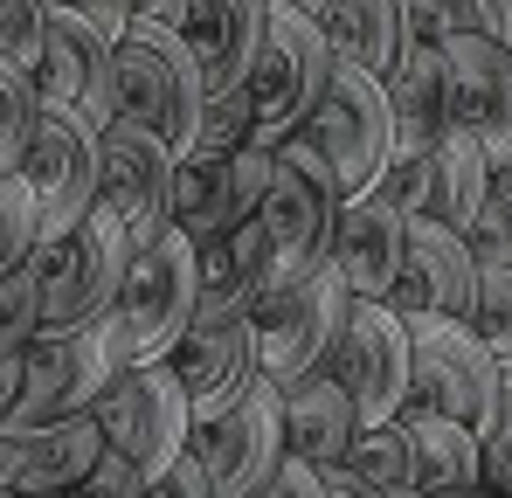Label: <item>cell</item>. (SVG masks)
<instances>
[{
	"label": "cell",
	"mask_w": 512,
	"mask_h": 498,
	"mask_svg": "<svg viewBox=\"0 0 512 498\" xmlns=\"http://www.w3.org/2000/svg\"><path fill=\"white\" fill-rule=\"evenodd\" d=\"M187 326H194V243L167 222L153 243L125 256L118 298L104 312V346L118 367H146V360H167Z\"/></svg>",
	"instance_id": "obj_2"
},
{
	"label": "cell",
	"mask_w": 512,
	"mask_h": 498,
	"mask_svg": "<svg viewBox=\"0 0 512 498\" xmlns=\"http://www.w3.org/2000/svg\"><path fill=\"white\" fill-rule=\"evenodd\" d=\"M443 70H450V125H464L492 166L512 160V42L499 35H443Z\"/></svg>",
	"instance_id": "obj_17"
},
{
	"label": "cell",
	"mask_w": 512,
	"mask_h": 498,
	"mask_svg": "<svg viewBox=\"0 0 512 498\" xmlns=\"http://www.w3.org/2000/svg\"><path fill=\"white\" fill-rule=\"evenodd\" d=\"M97 429H104V450H118L139 478L167 471L173 457L187 450V429H194V409L180 395L167 360H146V367H118L104 381V395L90 402Z\"/></svg>",
	"instance_id": "obj_9"
},
{
	"label": "cell",
	"mask_w": 512,
	"mask_h": 498,
	"mask_svg": "<svg viewBox=\"0 0 512 498\" xmlns=\"http://www.w3.org/2000/svg\"><path fill=\"white\" fill-rule=\"evenodd\" d=\"M35 332H42V291H35V263L21 256L0 277V353H21Z\"/></svg>",
	"instance_id": "obj_33"
},
{
	"label": "cell",
	"mask_w": 512,
	"mask_h": 498,
	"mask_svg": "<svg viewBox=\"0 0 512 498\" xmlns=\"http://www.w3.org/2000/svg\"><path fill=\"white\" fill-rule=\"evenodd\" d=\"M492 201H499V208L512 215V160H499V166H492Z\"/></svg>",
	"instance_id": "obj_46"
},
{
	"label": "cell",
	"mask_w": 512,
	"mask_h": 498,
	"mask_svg": "<svg viewBox=\"0 0 512 498\" xmlns=\"http://www.w3.org/2000/svg\"><path fill=\"white\" fill-rule=\"evenodd\" d=\"M35 118H42V97L28 77H0V180L21 173V153L35 139Z\"/></svg>",
	"instance_id": "obj_35"
},
{
	"label": "cell",
	"mask_w": 512,
	"mask_h": 498,
	"mask_svg": "<svg viewBox=\"0 0 512 498\" xmlns=\"http://www.w3.org/2000/svg\"><path fill=\"white\" fill-rule=\"evenodd\" d=\"M388 90V125H395V153H429L450 132V70L436 42H409L402 63L381 77Z\"/></svg>",
	"instance_id": "obj_24"
},
{
	"label": "cell",
	"mask_w": 512,
	"mask_h": 498,
	"mask_svg": "<svg viewBox=\"0 0 512 498\" xmlns=\"http://www.w3.org/2000/svg\"><path fill=\"white\" fill-rule=\"evenodd\" d=\"M111 42H118L111 28H97L90 14L49 0V14H42V56H35V77H28L35 97L84 111L90 125L104 132L111 125Z\"/></svg>",
	"instance_id": "obj_16"
},
{
	"label": "cell",
	"mask_w": 512,
	"mask_h": 498,
	"mask_svg": "<svg viewBox=\"0 0 512 498\" xmlns=\"http://www.w3.org/2000/svg\"><path fill=\"white\" fill-rule=\"evenodd\" d=\"M201 70L167 21H125V35L111 42V118L146 125L153 139H167L173 160H187L194 125H201Z\"/></svg>",
	"instance_id": "obj_1"
},
{
	"label": "cell",
	"mask_w": 512,
	"mask_h": 498,
	"mask_svg": "<svg viewBox=\"0 0 512 498\" xmlns=\"http://www.w3.org/2000/svg\"><path fill=\"white\" fill-rule=\"evenodd\" d=\"M499 353L471 332V319H409V402H423L436 415H457L464 429H492L499 415Z\"/></svg>",
	"instance_id": "obj_5"
},
{
	"label": "cell",
	"mask_w": 512,
	"mask_h": 498,
	"mask_svg": "<svg viewBox=\"0 0 512 498\" xmlns=\"http://www.w3.org/2000/svg\"><path fill=\"white\" fill-rule=\"evenodd\" d=\"M471 291H478V256L457 229L443 222H409V243H402V263H395V284H388V305L402 319H464L471 312Z\"/></svg>",
	"instance_id": "obj_19"
},
{
	"label": "cell",
	"mask_w": 512,
	"mask_h": 498,
	"mask_svg": "<svg viewBox=\"0 0 512 498\" xmlns=\"http://www.w3.org/2000/svg\"><path fill=\"white\" fill-rule=\"evenodd\" d=\"M319 478H326V498H374V492H360V485H346L340 471H319Z\"/></svg>",
	"instance_id": "obj_47"
},
{
	"label": "cell",
	"mask_w": 512,
	"mask_h": 498,
	"mask_svg": "<svg viewBox=\"0 0 512 498\" xmlns=\"http://www.w3.org/2000/svg\"><path fill=\"white\" fill-rule=\"evenodd\" d=\"M326 70H333V42H326V21L298 14V7H270L263 21V42H256V63L243 90H250V111H256V146L277 153L305 111L319 104L326 90Z\"/></svg>",
	"instance_id": "obj_4"
},
{
	"label": "cell",
	"mask_w": 512,
	"mask_h": 498,
	"mask_svg": "<svg viewBox=\"0 0 512 498\" xmlns=\"http://www.w3.org/2000/svg\"><path fill=\"white\" fill-rule=\"evenodd\" d=\"M125 14H132V21H167V28H180L187 0H125Z\"/></svg>",
	"instance_id": "obj_43"
},
{
	"label": "cell",
	"mask_w": 512,
	"mask_h": 498,
	"mask_svg": "<svg viewBox=\"0 0 512 498\" xmlns=\"http://www.w3.org/2000/svg\"><path fill=\"white\" fill-rule=\"evenodd\" d=\"M97 457H104V429H97V415H70V422H49V429H28V436H21L14 485H21V492L70 498L90 478Z\"/></svg>",
	"instance_id": "obj_28"
},
{
	"label": "cell",
	"mask_w": 512,
	"mask_h": 498,
	"mask_svg": "<svg viewBox=\"0 0 512 498\" xmlns=\"http://www.w3.org/2000/svg\"><path fill=\"white\" fill-rule=\"evenodd\" d=\"M35 236H42V222H35V194H28L21 173H7V180H0V277L35 249Z\"/></svg>",
	"instance_id": "obj_36"
},
{
	"label": "cell",
	"mask_w": 512,
	"mask_h": 498,
	"mask_svg": "<svg viewBox=\"0 0 512 498\" xmlns=\"http://www.w3.org/2000/svg\"><path fill=\"white\" fill-rule=\"evenodd\" d=\"M319 471H340L346 485H360V492H374V498L416 492L409 436H402L395 422H367V429H353V443H346V450L333 457V464H319Z\"/></svg>",
	"instance_id": "obj_29"
},
{
	"label": "cell",
	"mask_w": 512,
	"mask_h": 498,
	"mask_svg": "<svg viewBox=\"0 0 512 498\" xmlns=\"http://www.w3.org/2000/svg\"><path fill=\"white\" fill-rule=\"evenodd\" d=\"M360 415H353V395L326 367L284 381V457H305V464H333L346 443H353Z\"/></svg>",
	"instance_id": "obj_25"
},
{
	"label": "cell",
	"mask_w": 512,
	"mask_h": 498,
	"mask_svg": "<svg viewBox=\"0 0 512 498\" xmlns=\"http://www.w3.org/2000/svg\"><path fill=\"white\" fill-rule=\"evenodd\" d=\"M464 319L499 353V367H512V263H478V291H471Z\"/></svg>",
	"instance_id": "obj_31"
},
{
	"label": "cell",
	"mask_w": 512,
	"mask_h": 498,
	"mask_svg": "<svg viewBox=\"0 0 512 498\" xmlns=\"http://www.w3.org/2000/svg\"><path fill=\"white\" fill-rule=\"evenodd\" d=\"M450 498H499V492H485V485H478V492H450Z\"/></svg>",
	"instance_id": "obj_50"
},
{
	"label": "cell",
	"mask_w": 512,
	"mask_h": 498,
	"mask_svg": "<svg viewBox=\"0 0 512 498\" xmlns=\"http://www.w3.org/2000/svg\"><path fill=\"white\" fill-rule=\"evenodd\" d=\"M56 7H77V14H90V21H97V28H111V35H125V21H132V14H125V0H56Z\"/></svg>",
	"instance_id": "obj_42"
},
{
	"label": "cell",
	"mask_w": 512,
	"mask_h": 498,
	"mask_svg": "<svg viewBox=\"0 0 512 498\" xmlns=\"http://www.w3.org/2000/svg\"><path fill=\"white\" fill-rule=\"evenodd\" d=\"M270 166H277V153H263V146L173 160V229L187 243H208V236L250 222L263 187H270Z\"/></svg>",
	"instance_id": "obj_15"
},
{
	"label": "cell",
	"mask_w": 512,
	"mask_h": 498,
	"mask_svg": "<svg viewBox=\"0 0 512 498\" xmlns=\"http://www.w3.org/2000/svg\"><path fill=\"white\" fill-rule=\"evenodd\" d=\"M464 243H471V256H478V263H512V215L492 201V194H485V208L471 215Z\"/></svg>",
	"instance_id": "obj_38"
},
{
	"label": "cell",
	"mask_w": 512,
	"mask_h": 498,
	"mask_svg": "<svg viewBox=\"0 0 512 498\" xmlns=\"http://www.w3.org/2000/svg\"><path fill=\"white\" fill-rule=\"evenodd\" d=\"M340 180L333 166L319 160L298 132L277 146V166H270V187L256 201V222L277 249V284L284 277H305L312 263H326V243H333V215H340Z\"/></svg>",
	"instance_id": "obj_10"
},
{
	"label": "cell",
	"mask_w": 512,
	"mask_h": 498,
	"mask_svg": "<svg viewBox=\"0 0 512 498\" xmlns=\"http://www.w3.org/2000/svg\"><path fill=\"white\" fill-rule=\"evenodd\" d=\"M111 374H118V360L104 346V326H77V332L42 326L21 346V388H14V409L0 415V422L14 436H28V429L90 415V402L104 395Z\"/></svg>",
	"instance_id": "obj_6"
},
{
	"label": "cell",
	"mask_w": 512,
	"mask_h": 498,
	"mask_svg": "<svg viewBox=\"0 0 512 498\" xmlns=\"http://www.w3.org/2000/svg\"><path fill=\"white\" fill-rule=\"evenodd\" d=\"M277 284V249L263 236V222H236L208 243H194V319H229L250 312L256 291Z\"/></svg>",
	"instance_id": "obj_21"
},
{
	"label": "cell",
	"mask_w": 512,
	"mask_h": 498,
	"mask_svg": "<svg viewBox=\"0 0 512 498\" xmlns=\"http://www.w3.org/2000/svg\"><path fill=\"white\" fill-rule=\"evenodd\" d=\"M49 0H0V77H35Z\"/></svg>",
	"instance_id": "obj_34"
},
{
	"label": "cell",
	"mask_w": 512,
	"mask_h": 498,
	"mask_svg": "<svg viewBox=\"0 0 512 498\" xmlns=\"http://www.w3.org/2000/svg\"><path fill=\"white\" fill-rule=\"evenodd\" d=\"M0 498H56V492H21V485H7Z\"/></svg>",
	"instance_id": "obj_49"
},
{
	"label": "cell",
	"mask_w": 512,
	"mask_h": 498,
	"mask_svg": "<svg viewBox=\"0 0 512 498\" xmlns=\"http://www.w3.org/2000/svg\"><path fill=\"white\" fill-rule=\"evenodd\" d=\"M402 243H409V215L360 187V194H346L340 215H333L326 263L340 270V284L353 291V298H381V305H388V284H395Z\"/></svg>",
	"instance_id": "obj_20"
},
{
	"label": "cell",
	"mask_w": 512,
	"mask_h": 498,
	"mask_svg": "<svg viewBox=\"0 0 512 498\" xmlns=\"http://www.w3.org/2000/svg\"><path fill=\"white\" fill-rule=\"evenodd\" d=\"M346 305H353V291L340 284L333 263H312L305 277H284V284L256 291V305H250L256 374L284 388V381L326 367V353H333V339L346 326Z\"/></svg>",
	"instance_id": "obj_3"
},
{
	"label": "cell",
	"mask_w": 512,
	"mask_h": 498,
	"mask_svg": "<svg viewBox=\"0 0 512 498\" xmlns=\"http://www.w3.org/2000/svg\"><path fill=\"white\" fill-rule=\"evenodd\" d=\"M270 7H298V14H312V21H326V7H333V0H270Z\"/></svg>",
	"instance_id": "obj_48"
},
{
	"label": "cell",
	"mask_w": 512,
	"mask_h": 498,
	"mask_svg": "<svg viewBox=\"0 0 512 498\" xmlns=\"http://www.w3.org/2000/svg\"><path fill=\"white\" fill-rule=\"evenodd\" d=\"M485 194H492V153L464 132V125H450L436 146H429V194H423V222H443V229H471V215L485 208Z\"/></svg>",
	"instance_id": "obj_26"
},
{
	"label": "cell",
	"mask_w": 512,
	"mask_h": 498,
	"mask_svg": "<svg viewBox=\"0 0 512 498\" xmlns=\"http://www.w3.org/2000/svg\"><path fill=\"white\" fill-rule=\"evenodd\" d=\"M298 139L333 166L340 194H360V187L388 166V153H395V125H388V90H381V77H367V70H353V63L333 56L326 90H319V104L305 111Z\"/></svg>",
	"instance_id": "obj_7"
},
{
	"label": "cell",
	"mask_w": 512,
	"mask_h": 498,
	"mask_svg": "<svg viewBox=\"0 0 512 498\" xmlns=\"http://www.w3.org/2000/svg\"><path fill=\"white\" fill-rule=\"evenodd\" d=\"M97 166H104V132L90 125L84 111L70 104H42L35 118V139L21 153V180L35 194V222L42 236H63L77 229L97 201Z\"/></svg>",
	"instance_id": "obj_12"
},
{
	"label": "cell",
	"mask_w": 512,
	"mask_h": 498,
	"mask_svg": "<svg viewBox=\"0 0 512 498\" xmlns=\"http://www.w3.org/2000/svg\"><path fill=\"white\" fill-rule=\"evenodd\" d=\"M167 367H173V381H180V395H187V409H194V422H201V415L236 409V402L250 395V381H256L250 312H229V319H194V326L173 339Z\"/></svg>",
	"instance_id": "obj_18"
},
{
	"label": "cell",
	"mask_w": 512,
	"mask_h": 498,
	"mask_svg": "<svg viewBox=\"0 0 512 498\" xmlns=\"http://www.w3.org/2000/svg\"><path fill=\"white\" fill-rule=\"evenodd\" d=\"M236 146H256V111H250V90L243 83L236 90H208L187 153H236Z\"/></svg>",
	"instance_id": "obj_32"
},
{
	"label": "cell",
	"mask_w": 512,
	"mask_h": 498,
	"mask_svg": "<svg viewBox=\"0 0 512 498\" xmlns=\"http://www.w3.org/2000/svg\"><path fill=\"white\" fill-rule=\"evenodd\" d=\"M256 498H326V478H319V464H305V457H284L277 471H270V485Z\"/></svg>",
	"instance_id": "obj_41"
},
{
	"label": "cell",
	"mask_w": 512,
	"mask_h": 498,
	"mask_svg": "<svg viewBox=\"0 0 512 498\" xmlns=\"http://www.w3.org/2000/svg\"><path fill=\"white\" fill-rule=\"evenodd\" d=\"M395 429L409 436V464H416V492L423 498H450V492H478V485H485V443H478V429H464L457 415L402 402Z\"/></svg>",
	"instance_id": "obj_23"
},
{
	"label": "cell",
	"mask_w": 512,
	"mask_h": 498,
	"mask_svg": "<svg viewBox=\"0 0 512 498\" xmlns=\"http://www.w3.org/2000/svg\"><path fill=\"white\" fill-rule=\"evenodd\" d=\"M402 7H409L416 42H443V35H464V28L512 42V0H402Z\"/></svg>",
	"instance_id": "obj_30"
},
{
	"label": "cell",
	"mask_w": 512,
	"mask_h": 498,
	"mask_svg": "<svg viewBox=\"0 0 512 498\" xmlns=\"http://www.w3.org/2000/svg\"><path fill=\"white\" fill-rule=\"evenodd\" d=\"M395 498H423V492H395Z\"/></svg>",
	"instance_id": "obj_51"
},
{
	"label": "cell",
	"mask_w": 512,
	"mask_h": 498,
	"mask_svg": "<svg viewBox=\"0 0 512 498\" xmlns=\"http://www.w3.org/2000/svg\"><path fill=\"white\" fill-rule=\"evenodd\" d=\"M478 443H485V492L512 498V367L499 381V415H492V429Z\"/></svg>",
	"instance_id": "obj_37"
},
{
	"label": "cell",
	"mask_w": 512,
	"mask_h": 498,
	"mask_svg": "<svg viewBox=\"0 0 512 498\" xmlns=\"http://www.w3.org/2000/svg\"><path fill=\"white\" fill-rule=\"evenodd\" d=\"M187 450L201 457L215 498H256L270 485V471L284 464V388L256 374L236 409L201 415L187 429Z\"/></svg>",
	"instance_id": "obj_11"
},
{
	"label": "cell",
	"mask_w": 512,
	"mask_h": 498,
	"mask_svg": "<svg viewBox=\"0 0 512 498\" xmlns=\"http://www.w3.org/2000/svg\"><path fill=\"white\" fill-rule=\"evenodd\" d=\"M97 222H111L125 243H153L173 222V153L167 139H153L146 125L111 118L104 125V166H97Z\"/></svg>",
	"instance_id": "obj_14"
},
{
	"label": "cell",
	"mask_w": 512,
	"mask_h": 498,
	"mask_svg": "<svg viewBox=\"0 0 512 498\" xmlns=\"http://www.w3.org/2000/svg\"><path fill=\"white\" fill-rule=\"evenodd\" d=\"M139 498H215V492H208V471H201V457H194V450H180L167 471H153V478L139 485Z\"/></svg>",
	"instance_id": "obj_39"
},
{
	"label": "cell",
	"mask_w": 512,
	"mask_h": 498,
	"mask_svg": "<svg viewBox=\"0 0 512 498\" xmlns=\"http://www.w3.org/2000/svg\"><path fill=\"white\" fill-rule=\"evenodd\" d=\"M326 374L353 395L360 429L367 422H395L409 402V319L381 298H353L346 305V326L326 353Z\"/></svg>",
	"instance_id": "obj_13"
},
{
	"label": "cell",
	"mask_w": 512,
	"mask_h": 498,
	"mask_svg": "<svg viewBox=\"0 0 512 498\" xmlns=\"http://www.w3.org/2000/svg\"><path fill=\"white\" fill-rule=\"evenodd\" d=\"M14 464H21V436H14V429L0 422V492L14 485Z\"/></svg>",
	"instance_id": "obj_44"
},
{
	"label": "cell",
	"mask_w": 512,
	"mask_h": 498,
	"mask_svg": "<svg viewBox=\"0 0 512 498\" xmlns=\"http://www.w3.org/2000/svg\"><path fill=\"white\" fill-rule=\"evenodd\" d=\"M326 42H333L340 63L367 70V77H388L402 63V49L416 42V28H409L402 0H333L326 7Z\"/></svg>",
	"instance_id": "obj_27"
},
{
	"label": "cell",
	"mask_w": 512,
	"mask_h": 498,
	"mask_svg": "<svg viewBox=\"0 0 512 498\" xmlns=\"http://www.w3.org/2000/svg\"><path fill=\"white\" fill-rule=\"evenodd\" d=\"M14 388H21V353H0V415L14 409Z\"/></svg>",
	"instance_id": "obj_45"
},
{
	"label": "cell",
	"mask_w": 512,
	"mask_h": 498,
	"mask_svg": "<svg viewBox=\"0 0 512 498\" xmlns=\"http://www.w3.org/2000/svg\"><path fill=\"white\" fill-rule=\"evenodd\" d=\"M139 485H146V478H139V471H132L118 450H104V457L90 464V478H84L70 498H139Z\"/></svg>",
	"instance_id": "obj_40"
},
{
	"label": "cell",
	"mask_w": 512,
	"mask_h": 498,
	"mask_svg": "<svg viewBox=\"0 0 512 498\" xmlns=\"http://www.w3.org/2000/svg\"><path fill=\"white\" fill-rule=\"evenodd\" d=\"M270 0H187L180 14V42L201 70V90H236L256 63Z\"/></svg>",
	"instance_id": "obj_22"
},
{
	"label": "cell",
	"mask_w": 512,
	"mask_h": 498,
	"mask_svg": "<svg viewBox=\"0 0 512 498\" xmlns=\"http://www.w3.org/2000/svg\"><path fill=\"white\" fill-rule=\"evenodd\" d=\"M125 256H132V243L97 215H84L63 236H35L28 263H35V291H42V326H104L118 277H125Z\"/></svg>",
	"instance_id": "obj_8"
}]
</instances>
